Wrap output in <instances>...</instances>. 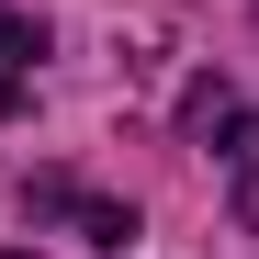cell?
I'll use <instances>...</instances> for the list:
<instances>
[{"mask_svg": "<svg viewBox=\"0 0 259 259\" xmlns=\"http://www.w3.org/2000/svg\"><path fill=\"white\" fill-rule=\"evenodd\" d=\"M34 57H46V34H34V23L12 12V0H0V113L23 102V79H34Z\"/></svg>", "mask_w": 259, "mask_h": 259, "instance_id": "cell-2", "label": "cell"}, {"mask_svg": "<svg viewBox=\"0 0 259 259\" xmlns=\"http://www.w3.org/2000/svg\"><path fill=\"white\" fill-rule=\"evenodd\" d=\"M46 214H68V226L91 237V248H124V237H136V214H124V203H91V192H57V181H46Z\"/></svg>", "mask_w": 259, "mask_h": 259, "instance_id": "cell-1", "label": "cell"}, {"mask_svg": "<svg viewBox=\"0 0 259 259\" xmlns=\"http://www.w3.org/2000/svg\"><path fill=\"white\" fill-rule=\"evenodd\" d=\"M12 259H34V248H12Z\"/></svg>", "mask_w": 259, "mask_h": 259, "instance_id": "cell-3", "label": "cell"}]
</instances>
